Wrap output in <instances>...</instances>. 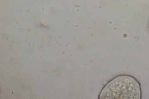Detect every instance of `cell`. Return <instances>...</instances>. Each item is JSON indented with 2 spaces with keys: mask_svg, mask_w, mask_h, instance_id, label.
Masks as SVG:
<instances>
[{
  "mask_svg": "<svg viewBox=\"0 0 149 99\" xmlns=\"http://www.w3.org/2000/svg\"><path fill=\"white\" fill-rule=\"evenodd\" d=\"M100 97L101 99H141L140 84L131 75L119 76L107 85Z\"/></svg>",
  "mask_w": 149,
  "mask_h": 99,
  "instance_id": "cell-1",
  "label": "cell"
},
{
  "mask_svg": "<svg viewBox=\"0 0 149 99\" xmlns=\"http://www.w3.org/2000/svg\"></svg>",
  "mask_w": 149,
  "mask_h": 99,
  "instance_id": "cell-2",
  "label": "cell"
}]
</instances>
